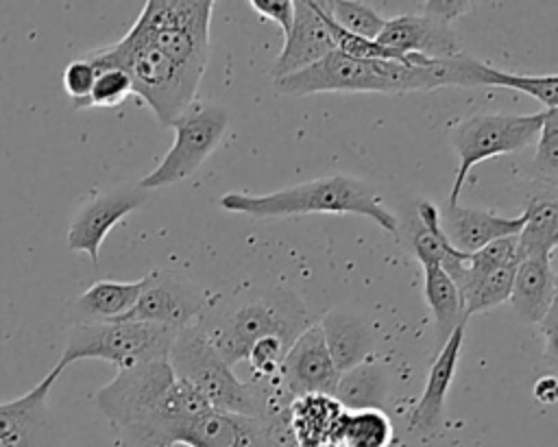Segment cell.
<instances>
[{
	"mask_svg": "<svg viewBox=\"0 0 558 447\" xmlns=\"http://www.w3.org/2000/svg\"><path fill=\"white\" fill-rule=\"evenodd\" d=\"M94 401L116 430L118 447H174L185 427L211 408L172 373L168 360L118 371Z\"/></svg>",
	"mask_w": 558,
	"mask_h": 447,
	"instance_id": "1",
	"label": "cell"
},
{
	"mask_svg": "<svg viewBox=\"0 0 558 447\" xmlns=\"http://www.w3.org/2000/svg\"><path fill=\"white\" fill-rule=\"evenodd\" d=\"M477 59L458 55L453 59H432L427 63L401 61H362L338 50L314 65L277 78L275 89L283 96H307L323 92H375V94H408L429 92L436 87H477Z\"/></svg>",
	"mask_w": 558,
	"mask_h": 447,
	"instance_id": "2",
	"label": "cell"
},
{
	"mask_svg": "<svg viewBox=\"0 0 558 447\" xmlns=\"http://www.w3.org/2000/svg\"><path fill=\"white\" fill-rule=\"evenodd\" d=\"M220 207L255 218H279L301 214H357L371 218L388 233H397V216L381 203L375 190L355 177L336 174L296 183L270 194L227 192Z\"/></svg>",
	"mask_w": 558,
	"mask_h": 447,
	"instance_id": "3",
	"label": "cell"
},
{
	"mask_svg": "<svg viewBox=\"0 0 558 447\" xmlns=\"http://www.w3.org/2000/svg\"><path fill=\"white\" fill-rule=\"evenodd\" d=\"M94 70H122L137 94L155 113V118L170 126L194 100L198 81L181 72L168 57L155 50L135 31H126L122 39L111 46L83 55Z\"/></svg>",
	"mask_w": 558,
	"mask_h": 447,
	"instance_id": "4",
	"label": "cell"
},
{
	"mask_svg": "<svg viewBox=\"0 0 558 447\" xmlns=\"http://www.w3.org/2000/svg\"><path fill=\"white\" fill-rule=\"evenodd\" d=\"M222 360L233 366L246 360L248 349L266 336H277L286 345L310 325L305 305L288 290H268L242 301L227 312H211L198 321Z\"/></svg>",
	"mask_w": 558,
	"mask_h": 447,
	"instance_id": "5",
	"label": "cell"
},
{
	"mask_svg": "<svg viewBox=\"0 0 558 447\" xmlns=\"http://www.w3.org/2000/svg\"><path fill=\"white\" fill-rule=\"evenodd\" d=\"M172 373L190 384L211 408L240 414L262 416L264 395L257 382H242L216 351L198 323L177 331L168 351Z\"/></svg>",
	"mask_w": 558,
	"mask_h": 447,
	"instance_id": "6",
	"label": "cell"
},
{
	"mask_svg": "<svg viewBox=\"0 0 558 447\" xmlns=\"http://www.w3.org/2000/svg\"><path fill=\"white\" fill-rule=\"evenodd\" d=\"M211 11L214 2L207 0H148L131 31L201 83L209 59Z\"/></svg>",
	"mask_w": 558,
	"mask_h": 447,
	"instance_id": "7",
	"label": "cell"
},
{
	"mask_svg": "<svg viewBox=\"0 0 558 447\" xmlns=\"http://www.w3.org/2000/svg\"><path fill=\"white\" fill-rule=\"evenodd\" d=\"M174 336L177 329L172 327L142 321L72 325L59 364L68 366L76 360H105L118 371H124L146 362L168 360Z\"/></svg>",
	"mask_w": 558,
	"mask_h": 447,
	"instance_id": "8",
	"label": "cell"
},
{
	"mask_svg": "<svg viewBox=\"0 0 558 447\" xmlns=\"http://www.w3.org/2000/svg\"><path fill=\"white\" fill-rule=\"evenodd\" d=\"M543 118L545 109L536 113H477L460 120L449 133L451 148L460 161L447 205L460 203V192L477 164L532 144L543 126Z\"/></svg>",
	"mask_w": 558,
	"mask_h": 447,
	"instance_id": "9",
	"label": "cell"
},
{
	"mask_svg": "<svg viewBox=\"0 0 558 447\" xmlns=\"http://www.w3.org/2000/svg\"><path fill=\"white\" fill-rule=\"evenodd\" d=\"M229 124V113L222 105L194 100L170 126L177 137L163 159L140 179L142 190H155L179 183L194 174L201 164L216 150Z\"/></svg>",
	"mask_w": 558,
	"mask_h": 447,
	"instance_id": "10",
	"label": "cell"
},
{
	"mask_svg": "<svg viewBox=\"0 0 558 447\" xmlns=\"http://www.w3.org/2000/svg\"><path fill=\"white\" fill-rule=\"evenodd\" d=\"M65 366L59 362L28 392L0 403V447H63V430L48 397Z\"/></svg>",
	"mask_w": 558,
	"mask_h": 447,
	"instance_id": "11",
	"label": "cell"
},
{
	"mask_svg": "<svg viewBox=\"0 0 558 447\" xmlns=\"http://www.w3.org/2000/svg\"><path fill=\"white\" fill-rule=\"evenodd\" d=\"M142 279L144 288L137 303L120 321L155 323L179 331L192 325L194 318L203 316L207 301L203 292L187 279L163 270L148 273Z\"/></svg>",
	"mask_w": 558,
	"mask_h": 447,
	"instance_id": "12",
	"label": "cell"
},
{
	"mask_svg": "<svg viewBox=\"0 0 558 447\" xmlns=\"http://www.w3.org/2000/svg\"><path fill=\"white\" fill-rule=\"evenodd\" d=\"M277 375L292 399L301 395H333L340 373L329 358L318 323L307 325L294 338Z\"/></svg>",
	"mask_w": 558,
	"mask_h": 447,
	"instance_id": "13",
	"label": "cell"
},
{
	"mask_svg": "<svg viewBox=\"0 0 558 447\" xmlns=\"http://www.w3.org/2000/svg\"><path fill=\"white\" fill-rule=\"evenodd\" d=\"M144 203L142 192L137 190H111L102 192L87 203H83L70 227H68V249L76 253H85L94 264H98L100 246L109 231L124 220L133 209Z\"/></svg>",
	"mask_w": 558,
	"mask_h": 447,
	"instance_id": "14",
	"label": "cell"
},
{
	"mask_svg": "<svg viewBox=\"0 0 558 447\" xmlns=\"http://www.w3.org/2000/svg\"><path fill=\"white\" fill-rule=\"evenodd\" d=\"M377 41L397 52L425 59H453L462 55V41L453 26L429 13H405L386 20Z\"/></svg>",
	"mask_w": 558,
	"mask_h": 447,
	"instance_id": "15",
	"label": "cell"
},
{
	"mask_svg": "<svg viewBox=\"0 0 558 447\" xmlns=\"http://www.w3.org/2000/svg\"><path fill=\"white\" fill-rule=\"evenodd\" d=\"M331 50H336V46L327 28L320 2L296 0L292 28L283 37V48L272 63V78L277 81L296 74L327 57Z\"/></svg>",
	"mask_w": 558,
	"mask_h": 447,
	"instance_id": "16",
	"label": "cell"
},
{
	"mask_svg": "<svg viewBox=\"0 0 558 447\" xmlns=\"http://www.w3.org/2000/svg\"><path fill=\"white\" fill-rule=\"evenodd\" d=\"M440 229L456 251L473 253L495 240L519 235L525 225V212L504 216L488 209H473L458 205H445L438 209Z\"/></svg>",
	"mask_w": 558,
	"mask_h": 447,
	"instance_id": "17",
	"label": "cell"
},
{
	"mask_svg": "<svg viewBox=\"0 0 558 447\" xmlns=\"http://www.w3.org/2000/svg\"><path fill=\"white\" fill-rule=\"evenodd\" d=\"M464 342V325H458L449 338L442 342L434 364L429 366L427 382L421 399L410 412V430L429 436L440 430L445 416V397L456 377V366L460 360V349Z\"/></svg>",
	"mask_w": 558,
	"mask_h": 447,
	"instance_id": "18",
	"label": "cell"
},
{
	"mask_svg": "<svg viewBox=\"0 0 558 447\" xmlns=\"http://www.w3.org/2000/svg\"><path fill=\"white\" fill-rule=\"evenodd\" d=\"M320 331L329 351V358L338 373H344L366 360L375 349V334L364 316L331 310L320 318Z\"/></svg>",
	"mask_w": 558,
	"mask_h": 447,
	"instance_id": "19",
	"label": "cell"
},
{
	"mask_svg": "<svg viewBox=\"0 0 558 447\" xmlns=\"http://www.w3.org/2000/svg\"><path fill=\"white\" fill-rule=\"evenodd\" d=\"M554 257H525L514 268L512 290L508 301L519 318L541 323L556 303V270Z\"/></svg>",
	"mask_w": 558,
	"mask_h": 447,
	"instance_id": "20",
	"label": "cell"
},
{
	"mask_svg": "<svg viewBox=\"0 0 558 447\" xmlns=\"http://www.w3.org/2000/svg\"><path fill=\"white\" fill-rule=\"evenodd\" d=\"M144 288V279L137 281H94L70 305L72 325L83 323H111L120 321L137 303Z\"/></svg>",
	"mask_w": 558,
	"mask_h": 447,
	"instance_id": "21",
	"label": "cell"
},
{
	"mask_svg": "<svg viewBox=\"0 0 558 447\" xmlns=\"http://www.w3.org/2000/svg\"><path fill=\"white\" fill-rule=\"evenodd\" d=\"M344 408L331 395L294 397L288 410L299 447H336V432Z\"/></svg>",
	"mask_w": 558,
	"mask_h": 447,
	"instance_id": "22",
	"label": "cell"
},
{
	"mask_svg": "<svg viewBox=\"0 0 558 447\" xmlns=\"http://www.w3.org/2000/svg\"><path fill=\"white\" fill-rule=\"evenodd\" d=\"M525 225L517 235V255L554 257L558 244V201L556 192L534 194L525 205Z\"/></svg>",
	"mask_w": 558,
	"mask_h": 447,
	"instance_id": "23",
	"label": "cell"
},
{
	"mask_svg": "<svg viewBox=\"0 0 558 447\" xmlns=\"http://www.w3.org/2000/svg\"><path fill=\"white\" fill-rule=\"evenodd\" d=\"M388 390H390V382H388L386 369L375 360H366L340 373L331 397L344 410H366V408L381 410L388 399Z\"/></svg>",
	"mask_w": 558,
	"mask_h": 447,
	"instance_id": "24",
	"label": "cell"
},
{
	"mask_svg": "<svg viewBox=\"0 0 558 447\" xmlns=\"http://www.w3.org/2000/svg\"><path fill=\"white\" fill-rule=\"evenodd\" d=\"M179 445L185 447H253L246 416L209 408L183 432Z\"/></svg>",
	"mask_w": 558,
	"mask_h": 447,
	"instance_id": "25",
	"label": "cell"
},
{
	"mask_svg": "<svg viewBox=\"0 0 558 447\" xmlns=\"http://www.w3.org/2000/svg\"><path fill=\"white\" fill-rule=\"evenodd\" d=\"M425 273V301L434 314L438 340H447L449 334L466 323L464 305L456 283L440 266H423Z\"/></svg>",
	"mask_w": 558,
	"mask_h": 447,
	"instance_id": "26",
	"label": "cell"
},
{
	"mask_svg": "<svg viewBox=\"0 0 558 447\" xmlns=\"http://www.w3.org/2000/svg\"><path fill=\"white\" fill-rule=\"evenodd\" d=\"M392 434V421L384 410H344L336 432V447H390Z\"/></svg>",
	"mask_w": 558,
	"mask_h": 447,
	"instance_id": "27",
	"label": "cell"
},
{
	"mask_svg": "<svg viewBox=\"0 0 558 447\" xmlns=\"http://www.w3.org/2000/svg\"><path fill=\"white\" fill-rule=\"evenodd\" d=\"M519 264V262H517ZM517 264H506L499 266L490 273L469 277L460 281L456 288L460 292L462 305H464V316L469 318L471 314L493 310L508 301L510 290H512V279H514V268Z\"/></svg>",
	"mask_w": 558,
	"mask_h": 447,
	"instance_id": "28",
	"label": "cell"
},
{
	"mask_svg": "<svg viewBox=\"0 0 558 447\" xmlns=\"http://www.w3.org/2000/svg\"><path fill=\"white\" fill-rule=\"evenodd\" d=\"M477 87H508L536 98L545 109H558V76L556 74H517L493 68L490 63L477 61Z\"/></svg>",
	"mask_w": 558,
	"mask_h": 447,
	"instance_id": "29",
	"label": "cell"
},
{
	"mask_svg": "<svg viewBox=\"0 0 558 447\" xmlns=\"http://www.w3.org/2000/svg\"><path fill=\"white\" fill-rule=\"evenodd\" d=\"M418 229L412 235V249L421 266H440L456 249L449 244L447 235L440 229L438 207L429 201H421L416 207Z\"/></svg>",
	"mask_w": 558,
	"mask_h": 447,
	"instance_id": "30",
	"label": "cell"
},
{
	"mask_svg": "<svg viewBox=\"0 0 558 447\" xmlns=\"http://www.w3.org/2000/svg\"><path fill=\"white\" fill-rule=\"evenodd\" d=\"M323 7L333 24H338L342 31L364 37V39H377L381 33L386 17L371 4L357 2V0H323Z\"/></svg>",
	"mask_w": 558,
	"mask_h": 447,
	"instance_id": "31",
	"label": "cell"
},
{
	"mask_svg": "<svg viewBox=\"0 0 558 447\" xmlns=\"http://www.w3.org/2000/svg\"><path fill=\"white\" fill-rule=\"evenodd\" d=\"M534 174L556 190L558 179V109H545L543 126L536 135V150L532 159Z\"/></svg>",
	"mask_w": 558,
	"mask_h": 447,
	"instance_id": "32",
	"label": "cell"
},
{
	"mask_svg": "<svg viewBox=\"0 0 558 447\" xmlns=\"http://www.w3.org/2000/svg\"><path fill=\"white\" fill-rule=\"evenodd\" d=\"M288 410L266 412L262 416H246L253 447H299L290 427Z\"/></svg>",
	"mask_w": 558,
	"mask_h": 447,
	"instance_id": "33",
	"label": "cell"
},
{
	"mask_svg": "<svg viewBox=\"0 0 558 447\" xmlns=\"http://www.w3.org/2000/svg\"><path fill=\"white\" fill-rule=\"evenodd\" d=\"M133 94L131 81L122 70H98L92 92L85 100L76 102L74 109H89V107H116L124 102Z\"/></svg>",
	"mask_w": 558,
	"mask_h": 447,
	"instance_id": "34",
	"label": "cell"
},
{
	"mask_svg": "<svg viewBox=\"0 0 558 447\" xmlns=\"http://www.w3.org/2000/svg\"><path fill=\"white\" fill-rule=\"evenodd\" d=\"M290 345H286L281 338L277 336H266V338H259L246 353V362L251 366V371L255 373V382H262V379H270L279 373V366H281V360L286 355Z\"/></svg>",
	"mask_w": 558,
	"mask_h": 447,
	"instance_id": "35",
	"label": "cell"
},
{
	"mask_svg": "<svg viewBox=\"0 0 558 447\" xmlns=\"http://www.w3.org/2000/svg\"><path fill=\"white\" fill-rule=\"evenodd\" d=\"M61 81H63V89L68 92L72 107H74L76 102H81L89 96L92 85L96 81V70L85 57H78L65 65Z\"/></svg>",
	"mask_w": 558,
	"mask_h": 447,
	"instance_id": "36",
	"label": "cell"
},
{
	"mask_svg": "<svg viewBox=\"0 0 558 447\" xmlns=\"http://www.w3.org/2000/svg\"><path fill=\"white\" fill-rule=\"evenodd\" d=\"M262 17L275 22L283 37L290 33L292 28V20H294V0H251L248 2Z\"/></svg>",
	"mask_w": 558,
	"mask_h": 447,
	"instance_id": "37",
	"label": "cell"
},
{
	"mask_svg": "<svg viewBox=\"0 0 558 447\" xmlns=\"http://www.w3.org/2000/svg\"><path fill=\"white\" fill-rule=\"evenodd\" d=\"M475 2H451V0H438V2H423V13H429L442 22H453L456 17L469 13Z\"/></svg>",
	"mask_w": 558,
	"mask_h": 447,
	"instance_id": "38",
	"label": "cell"
},
{
	"mask_svg": "<svg viewBox=\"0 0 558 447\" xmlns=\"http://www.w3.org/2000/svg\"><path fill=\"white\" fill-rule=\"evenodd\" d=\"M545 334V358L554 366L556 364V303L549 307L545 318L538 323Z\"/></svg>",
	"mask_w": 558,
	"mask_h": 447,
	"instance_id": "39",
	"label": "cell"
},
{
	"mask_svg": "<svg viewBox=\"0 0 558 447\" xmlns=\"http://www.w3.org/2000/svg\"><path fill=\"white\" fill-rule=\"evenodd\" d=\"M558 397V382L554 375H543L541 379H536L534 384V399L545 403V406H554Z\"/></svg>",
	"mask_w": 558,
	"mask_h": 447,
	"instance_id": "40",
	"label": "cell"
}]
</instances>
